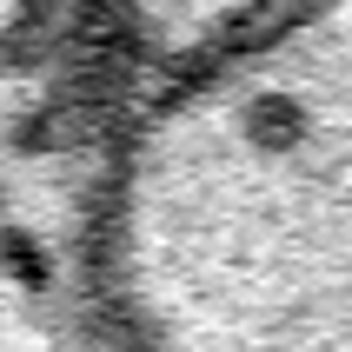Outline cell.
I'll return each instance as SVG.
<instances>
[{"label":"cell","instance_id":"cell-1","mask_svg":"<svg viewBox=\"0 0 352 352\" xmlns=\"http://www.w3.org/2000/svg\"><path fill=\"white\" fill-rule=\"evenodd\" d=\"M100 279L133 352H352V0L140 80Z\"/></svg>","mask_w":352,"mask_h":352},{"label":"cell","instance_id":"cell-2","mask_svg":"<svg viewBox=\"0 0 352 352\" xmlns=\"http://www.w3.org/2000/svg\"><path fill=\"white\" fill-rule=\"evenodd\" d=\"M133 87L100 0H0V352H133L100 279V186Z\"/></svg>","mask_w":352,"mask_h":352},{"label":"cell","instance_id":"cell-3","mask_svg":"<svg viewBox=\"0 0 352 352\" xmlns=\"http://www.w3.org/2000/svg\"><path fill=\"white\" fill-rule=\"evenodd\" d=\"M286 7H299V0H100V14H107L120 54L133 60L140 80L173 74L186 60L279 20Z\"/></svg>","mask_w":352,"mask_h":352}]
</instances>
